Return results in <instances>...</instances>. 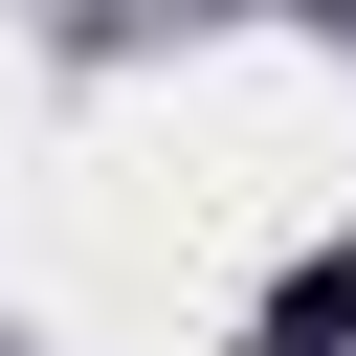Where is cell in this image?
I'll return each instance as SVG.
<instances>
[{
  "mask_svg": "<svg viewBox=\"0 0 356 356\" xmlns=\"http://www.w3.org/2000/svg\"><path fill=\"white\" fill-rule=\"evenodd\" d=\"M267 356H356V245H312V267L267 289Z\"/></svg>",
  "mask_w": 356,
  "mask_h": 356,
  "instance_id": "obj_1",
  "label": "cell"
},
{
  "mask_svg": "<svg viewBox=\"0 0 356 356\" xmlns=\"http://www.w3.org/2000/svg\"><path fill=\"white\" fill-rule=\"evenodd\" d=\"M0 356H22V334H0Z\"/></svg>",
  "mask_w": 356,
  "mask_h": 356,
  "instance_id": "obj_3",
  "label": "cell"
},
{
  "mask_svg": "<svg viewBox=\"0 0 356 356\" xmlns=\"http://www.w3.org/2000/svg\"><path fill=\"white\" fill-rule=\"evenodd\" d=\"M222 22H356V0H222Z\"/></svg>",
  "mask_w": 356,
  "mask_h": 356,
  "instance_id": "obj_2",
  "label": "cell"
}]
</instances>
